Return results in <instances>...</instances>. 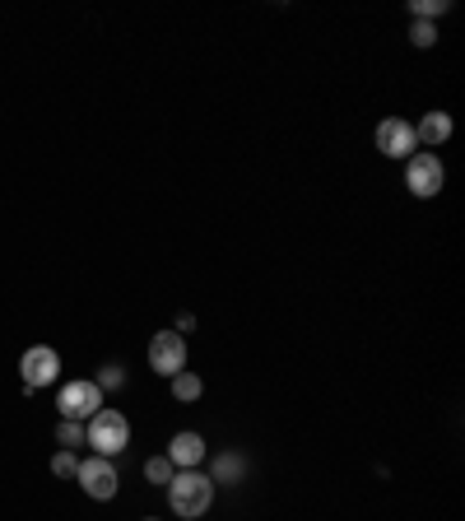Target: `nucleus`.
<instances>
[{"label":"nucleus","instance_id":"1","mask_svg":"<svg viewBox=\"0 0 465 521\" xmlns=\"http://www.w3.org/2000/svg\"><path fill=\"white\" fill-rule=\"evenodd\" d=\"M168 503L182 521H196L214 508V480L210 475H200V470H177L173 480H168Z\"/></svg>","mask_w":465,"mask_h":521},{"label":"nucleus","instance_id":"2","mask_svg":"<svg viewBox=\"0 0 465 521\" xmlns=\"http://www.w3.org/2000/svg\"><path fill=\"white\" fill-rule=\"evenodd\" d=\"M84 442L93 447V456H117L126 442H131V419L121 415V410H98V415L84 424Z\"/></svg>","mask_w":465,"mask_h":521},{"label":"nucleus","instance_id":"3","mask_svg":"<svg viewBox=\"0 0 465 521\" xmlns=\"http://www.w3.org/2000/svg\"><path fill=\"white\" fill-rule=\"evenodd\" d=\"M442 182H447V168H442L438 154L419 149V154H410V159H405V187H410L419 201H433V196L442 191Z\"/></svg>","mask_w":465,"mask_h":521},{"label":"nucleus","instance_id":"4","mask_svg":"<svg viewBox=\"0 0 465 521\" xmlns=\"http://www.w3.org/2000/svg\"><path fill=\"white\" fill-rule=\"evenodd\" d=\"M75 480H80V489L89 498H98V503L117 498V489H121V475H117V466H112V456H89V461H80Z\"/></svg>","mask_w":465,"mask_h":521},{"label":"nucleus","instance_id":"5","mask_svg":"<svg viewBox=\"0 0 465 521\" xmlns=\"http://www.w3.org/2000/svg\"><path fill=\"white\" fill-rule=\"evenodd\" d=\"M19 377H24V391L52 387L56 377H61V354H56L52 345H33V349H24V359H19Z\"/></svg>","mask_w":465,"mask_h":521},{"label":"nucleus","instance_id":"6","mask_svg":"<svg viewBox=\"0 0 465 521\" xmlns=\"http://www.w3.org/2000/svg\"><path fill=\"white\" fill-rule=\"evenodd\" d=\"M56 410H61V419L89 424V419L103 410V391L93 387V382H66V387L56 391Z\"/></svg>","mask_w":465,"mask_h":521},{"label":"nucleus","instance_id":"7","mask_svg":"<svg viewBox=\"0 0 465 521\" xmlns=\"http://www.w3.org/2000/svg\"><path fill=\"white\" fill-rule=\"evenodd\" d=\"M377 149H382L386 159H410V154H419V140H414V121H405V117L377 121Z\"/></svg>","mask_w":465,"mask_h":521},{"label":"nucleus","instance_id":"8","mask_svg":"<svg viewBox=\"0 0 465 521\" xmlns=\"http://www.w3.org/2000/svg\"><path fill=\"white\" fill-rule=\"evenodd\" d=\"M149 368L159 377H177L186 368V340L177 331H159L149 340Z\"/></svg>","mask_w":465,"mask_h":521},{"label":"nucleus","instance_id":"9","mask_svg":"<svg viewBox=\"0 0 465 521\" xmlns=\"http://www.w3.org/2000/svg\"><path fill=\"white\" fill-rule=\"evenodd\" d=\"M168 461H173V470H200L205 466V456H210V447H205V438L200 433H173V442H168Z\"/></svg>","mask_w":465,"mask_h":521},{"label":"nucleus","instance_id":"10","mask_svg":"<svg viewBox=\"0 0 465 521\" xmlns=\"http://www.w3.org/2000/svg\"><path fill=\"white\" fill-rule=\"evenodd\" d=\"M414 140H419V149H442L447 140H452V112H428L419 126H414Z\"/></svg>","mask_w":465,"mask_h":521},{"label":"nucleus","instance_id":"11","mask_svg":"<svg viewBox=\"0 0 465 521\" xmlns=\"http://www.w3.org/2000/svg\"><path fill=\"white\" fill-rule=\"evenodd\" d=\"M210 480L214 484H242V480H247V456L233 452V447L219 452V456H214V475H210Z\"/></svg>","mask_w":465,"mask_h":521},{"label":"nucleus","instance_id":"12","mask_svg":"<svg viewBox=\"0 0 465 521\" xmlns=\"http://www.w3.org/2000/svg\"><path fill=\"white\" fill-rule=\"evenodd\" d=\"M168 387H173V401H182V405H191V401H200V391H205V382H200L196 373H177V377H168Z\"/></svg>","mask_w":465,"mask_h":521},{"label":"nucleus","instance_id":"13","mask_svg":"<svg viewBox=\"0 0 465 521\" xmlns=\"http://www.w3.org/2000/svg\"><path fill=\"white\" fill-rule=\"evenodd\" d=\"M56 442H61L66 452L84 447V424H80V419H61V424H56Z\"/></svg>","mask_w":465,"mask_h":521},{"label":"nucleus","instance_id":"14","mask_svg":"<svg viewBox=\"0 0 465 521\" xmlns=\"http://www.w3.org/2000/svg\"><path fill=\"white\" fill-rule=\"evenodd\" d=\"M177 470H173V461H168V456H149L145 461V480L149 484H163V489H168V480H173Z\"/></svg>","mask_w":465,"mask_h":521},{"label":"nucleus","instance_id":"15","mask_svg":"<svg viewBox=\"0 0 465 521\" xmlns=\"http://www.w3.org/2000/svg\"><path fill=\"white\" fill-rule=\"evenodd\" d=\"M75 470H80V456L61 447V452L52 456V475H56V480H75Z\"/></svg>","mask_w":465,"mask_h":521},{"label":"nucleus","instance_id":"16","mask_svg":"<svg viewBox=\"0 0 465 521\" xmlns=\"http://www.w3.org/2000/svg\"><path fill=\"white\" fill-rule=\"evenodd\" d=\"M410 42H414V47H433V42H438V24L414 19V24H410Z\"/></svg>","mask_w":465,"mask_h":521},{"label":"nucleus","instance_id":"17","mask_svg":"<svg viewBox=\"0 0 465 521\" xmlns=\"http://www.w3.org/2000/svg\"><path fill=\"white\" fill-rule=\"evenodd\" d=\"M93 387H98V391H121V387H126V373H121L117 363H107L103 373H98V382H93Z\"/></svg>","mask_w":465,"mask_h":521},{"label":"nucleus","instance_id":"18","mask_svg":"<svg viewBox=\"0 0 465 521\" xmlns=\"http://www.w3.org/2000/svg\"><path fill=\"white\" fill-rule=\"evenodd\" d=\"M410 10H414V19H428V24H433L438 14H447V0H414Z\"/></svg>","mask_w":465,"mask_h":521},{"label":"nucleus","instance_id":"19","mask_svg":"<svg viewBox=\"0 0 465 521\" xmlns=\"http://www.w3.org/2000/svg\"><path fill=\"white\" fill-rule=\"evenodd\" d=\"M177 335L182 331H196V312H177V326H173Z\"/></svg>","mask_w":465,"mask_h":521},{"label":"nucleus","instance_id":"20","mask_svg":"<svg viewBox=\"0 0 465 521\" xmlns=\"http://www.w3.org/2000/svg\"><path fill=\"white\" fill-rule=\"evenodd\" d=\"M145 521H154V517H145Z\"/></svg>","mask_w":465,"mask_h":521}]
</instances>
